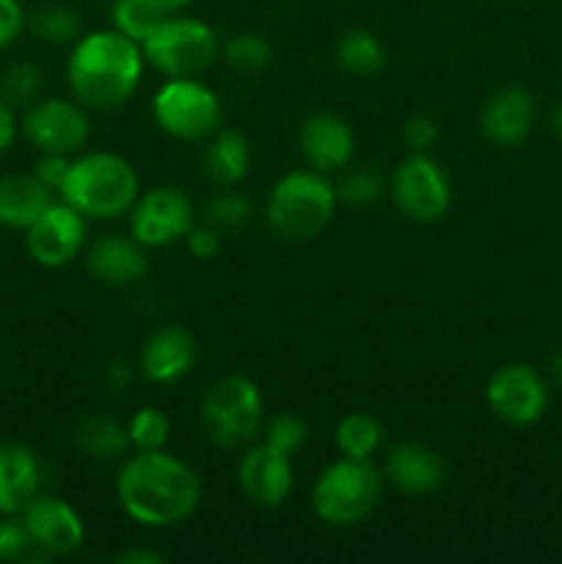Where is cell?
<instances>
[{"label": "cell", "instance_id": "obj_1", "mask_svg": "<svg viewBox=\"0 0 562 564\" xmlns=\"http://www.w3.org/2000/svg\"><path fill=\"white\" fill-rule=\"evenodd\" d=\"M116 499L136 523L165 529L196 512L202 482L187 463L169 452H136L119 468Z\"/></svg>", "mask_w": 562, "mask_h": 564}, {"label": "cell", "instance_id": "obj_2", "mask_svg": "<svg viewBox=\"0 0 562 564\" xmlns=\"http://www.w3.org/2000/svg\"><path fill=\"white\" fill-rule=\"evenodd\" d=\"M141 72V44L110 28L77 39L66 64V80L83 108L116 110L136 94Z\"/></svg>", "mask_w": 562, "mask_h": 564}, {"label": "cell", "instance_id": "obj_3", "mask_svg": "<svg viewBox=\"0 0 562 564\" xmlns=\"http://www.w3.org/2000/svg\"><path fill=\"white\" fill-rule=\"evenodd\" d=\"M58 193L61 202L75 207L86 220H110L130 213L138 198V174L119 154L88 152L72 160Z\"/></svg>", "mask_w": 562, "mask_h": 564}, {"label": "cell", "instance_id": "obj_4", "mask_svg": "<svg viewBox=\"0 0 562 564\" xmlns=\"http://www.w3.org/2000/svg\"><path fill=\"white\" fill-rule=\"evenodd\" d=\"M336 204V187L325 174L314 169L290 171L270 191L268 224L281 240H312L331 224Z\"/></svg>", "mask_w": 562, "mask_h": 564}, {"label": "cell", "instance_id": "obj_5", "mask_svg": "<svg viewBox=\"0 0 562 564\" xmlns=\"http://www.w3.org/2000/svg\"><path fill=\"white\" fill-rule=\"evenodd\" d=\"M380 496L383 474L369 460L342 455L314 482L312 507L331 527H356L380 505Z\"/></svg>", "mask_w": 562, "mask_h": 564}, {"label": "cell", "instance_id": "obj_6", "mask_svg": "<svg viewBox=\"0 0 562 564\" xmlns=\"http://www.w3.org/2000/svg\"><path fill=\"white\" fill-rule=\"evenodd\" d=\"M262 424V394L257 383L242 375H226L215 380L202 397V427L220 449L253 441Z\"/></svg>", "mask_w": 562, "mask_h": 564}, {"label": "cell", "instance_id": "obj_7", "mask_svg": "<svg viewBox=\"0 0 562 564\" xmlns=\"http://www.w3.org/2000/svg\"><path fill=\"white\" fill-rule=\"evenodd\" d=\"M141 53L165 77H198L215 64L220 47L213 28L171 14L143 39Z\"/></svg>", "mask_w": 562, "mask_h": 564}, {"label": "cell", "instance_id": "obj_8", "mask_svg": "<svg viewBox=\"0 0 562 564\" xmlns=\"http://www.w3.org/2000/svg\"><path fill=\"white\" fill-rule=\"evenodd\" d=\"M152 113L160 130L180 141H209L220 127V102L196 77H169L154 91Z\"/></svg>", "mask_w": 562, "mask_h": 564}, {"label": "cell", "instance_id": "obj_9", "mask_svg": "<svg viewBox=\"0 0 562 564\" xmlns=\"http://www.w3.org/2000/svg\"><path fill=\"white\" fill-rule=\"evenodd\" d=\"M391 196L406 218L433 224L444 218L452 204V187L444 169L428 154H411L391 176Z\"/></svg>", "mask_w": 562, "mask_h": 564}, {"label": "cell", "instance_id": "obj_10", "mask_svg": "<svg viewBox=\"0 0 562 564\" xmlns=\"http://www.w3.org/2000/svg\"><path fill=\"white\" fill-rule=\"evenodd\" d=\"M193 229V204L180 187L160 185L138 193L130 207V235L143 248H163L185 240Z\"/></svg>", "mask_w": 562, "mask_h": 564}, {"label": "cell", "instance_id": "obj_11", "mask_svg": "<svg viewBox=\"0 0 562 564\" xmlns=\"http://www.w3.org/2000/svg\"><path fill=\"white\" fill-rule=\"evenodd\" d=\"M485 400L496 419L512 427H527L538 422L549 408V386L543 375L527 364H507L490 375Z\"/></svg>", "mask_w": 562, "mask_h": 564}, {"label": "cell", "instance_id": "obj_12", "mask_svg": "<svg viewBox=\"0 0 562 564\" xmlns=\"http://www.w3.org/2000/svg\"><path fill=\"white\" fill-rule=\"evenodd\" d=\"M88 116L80 102L69 99H42L28 108L22 132L39 152L75 154L88 141Z\"/></svg>", "mask_w": 562, "mask_h": 564}, {"label": "cell", "instance_id": "obj_13", "mask_svg": "<svg viewBox=\"0 0 562 564\" xmlns=\"http://www.w3.org/2000/svg\"><path fill=\"white\" fill-rule=\"evenodd\" d=\"M86 242V218L66 202H53L25 229V248L42 268H64Z\"/></svg>", "mask_w": 562, "mask_h": 564}, {"label": "cell", "instance_id": "obj_14", "mask_svg": "<svg viewBox=\"0 0 562 564\" xmlns=\"http://www.w3.org/2000/svg\"><path fill=\"white\" fill-rule=\"evenodd\" d=\"M22 523H25L33 549L47 556L75 554L86 540V527L75 507L55 496H36L22 510Z\"/></svg>", "mask_w": 562, "mask_h": 564}, {"label": "cell", "instance_id": "obj_15", "mask_svg": "<svg viewBox=\"0 0 562 564\" xmlns=\"http://www.w3.org/2000/svg\"><path fill=\"white\" fill-rule=\"evenodd\" d=\"M237 482H240L242 496L251 505L273 510L281 507L292 494L295 474H292L290 455H281L273 446L259 444L242 455L240 468H237Z\"/></svg>", "mask_w": 562, "mask_h": 564}, {"label": "cell", "instance_id": "obj_16", "mask_svg": "<svg viewBox=\"0 0 562 564\" xmlns=\"http://www.w3.org/2000/svg\"><path fill=\"white\" fill-rule=\"evenodd\" d=\"M353 138L350 124L334 113H314L301 127V154L309 169L320 174L342 171L353 160Z\"/></svg>", "mask_w": 562, "mask_h": 564}, {"label": "cell", "instance_id": "obj_17", "mask_svg": "<svg viewBox=\"0 0 562 564\" xmlns=\"http://www.w3.org/2000/svg\"><path fill=\"white\" fill-rule=\"evenodd\" d=\"M534 124V99L527 88L507 86L496 91L494 97L485 102L483 116H479V127L483 135L496 147H518L527 141Z\"/></svg>", "mask_w": 562, "mask_h": 564}, {"label": "cell", "instance_id": "obj_18", "mask_svg": "<svg viewBox=\"0 0 562 564\" xmlns=\"http://www.w3.org/2000/svg\"><path fill=\"white\" fill-rule=\"evenodd\" d=\"M193 361H196V339L191 330L180 328V325H169V328L154 330L147 339L141 350V375L149 383H176L191 372Z\"/></svg>", "mask_w": 562, "mask_h": 564}, {"label": "cell", "instance_id": "obj_19", "mask_svg": "<svg viewBox=\"0 0 562 564\" xmlns=\"http://www.w3.org/2000/svg\"><path fill=\"white\" fill-rule=\"evenodd\" d=\"M86 268L105 286H132L147 275L149 259L136 237H99L86 253Z\"/></svg>", "mask_w": 562, "mask_h": 564}, {"label": "cell", "instance_id": "obj_20", "mask_svg": "<svg viewBox=\"0 0 562 564\" xmlns=\"http://www.w3.org/2000/svg\"><path fill=\"white\" fill-rule=\"evenodd\" d=\"M386 479L400 494L424 496L444 485L446 468L444 460L430 446L400 444L391 449L389 460H386Z\"/></svg>", "mask_w": 562, "mask_h": 564}, {"label": "cell", "instance_id": "obj_21", "mask_svg": "<svg viewBox=\"0 0 562 564\" xmlns=\"http://www.w3.org/2000/svg\"><path fill=\"white\" fill-rule=\"evenodd\" d=\"M42 468L22 444H0V516H22L39 496Z\"/></svg>", "mask_w": 562, "mask_h": 564}, {"label": "cell", "instance_id": "obj_22", "mask_svg": "<svg viewBox=\"0 0 562 564\" xmlns=\"http://www.w3.org/2000/svg\"><path fill=\"white\" fill-rule=\"evenodd\" d=\"M53 191L36 174L0 176V226L25 231L53 204Z\"/></svg>", "mask_w": 562, "mask_h": 564}, {"label": "cell", "instance_id": "obj_23", "mask_svg": "<svg viewBox=\"0 0 562 564\" xmlns=\"http://www.w3.org/2000/svg\"><path fill=\"white\" fill-rule=\"evenodd\" d=\"M248 169H251V147L242 132L220 130L209 138L207 149H204V174L215 187L229 191V187L240 185Z\"/></svg>", "mask_w": 562, "mask_h": 564}, {"label": "cell", "instance_id": "obj_24", "mask_svg": "<svg viewBox=\"0 0 562 564\" xmlns=\"http://www.w3.org/2000/svg\"><path fill=\"white\" fill-rule=\"evenodd\" d=\"M75 444L91 460H121L130 449L127 427L105 413H86L75 424Z\"/></svg>", "mask_w": 562, "mask_h": 564}, {"label": "cell", "instance_id": "obj_25", "mask_svg": "<svg viewBox=\"0 0 562 564\" xmlns=\"http://www.w3.org/2000/svg\"><path fill=\"white\" fill-rule=\"evenodd\" d=\"M336 61L342 69L353 72V75H375L383 69L386 50L372 33L350 31L336 44Z\"/></svg>", "mask_w": 562, "mask_h": 564}, {"label": "cell", "instance_id": "obj_26", "mask_svg": "<svg viewBox=\"0 0 562 564\" xmlns=\"http://www.w3.org/2000/svg\"><path fill=\"white\" fill-rule=\"evenodd\" d=\"M380 441H383V430H380L378 419H372L369 413H350L336 424V446L345 457L369 460L378 452Z\"/></svg>", "mask_w": 562, "mask_h": 564}, {"label": "cell", "instance_id": "obj_27", "mask_svg": "<svg viewBox=\"0 0 562 564\" xmlns=\"http://www.w3.org/2000/svg\"><path fill=\"white\" fill-rule=\"evenodd\" d=\"M110 17H114L116 31L141 44L143 39L171 14H163V11H158L152 3H147V0H114Z\"/></svg>", "mask_w": 562, "mask_h": 564}, {"label": "cell", "instance_id": "obj_28", "mask_svg": "<svg viewBox=\"0 0 562 564\" xmlns=\"http://www.w3.org/2000/svg\"><path fill=\"white\" fill-rule=\"evenodd\" d=\"M336 202L347 204V207H367V204L378 202L383 193V180H380L378 169L372 165H353V169H342L339 182H336Z\"/></svg>", "mask_w": 562, "mask_h": 564}, {"label": "cell", "instance_id": "obj_29", "mask_svg": "<svg viewBox=\"0 0 562 564\" xmlns=\"http://www.w3.org/2000/svg\"><path fill=\"white\" fill-rule=\"evenodd\" d=\"M33 33L47 44H69L80 39V17L69 6H44L36 11L31 22Z\"/></svg>", "mask_w": 562, "mask_h": 564}, {"label": "cell", "instance_id": "obj_30", "mask_svg": "<svg viewBox=\"0 0 562 564\" xmlns=\"http://www.w3.org/2000/svg\"><path fill=\"white\" fill-rule=\"evenodd\" d=\"M127 435H130V446L136 452H158L169 441L171 419L158 408H141L127 422Z\"/></svg>", "mask_w": 562, "mask_h": 564}, {"label": "cell", "instance_id": "obj_31", "mask_svg": "<svg viewBox=\"0 0 562 564\" xmlns=\"http://www.w3.org/2000/svg\"><path fill=\"white\" fill-rule=\"evenodd\" d=\"M248 220H251V204L242 193H220L204 209V224L224 237L246 229Z\"/></svg>", "mask_w": 562, "mask_h": 564}, {"label": "cell", "instance_id": "obj_32", "mask_svg": "<svg viewBox=\"0 0 562 564\" xmlns=\"http://www.w3.org/2000/svg\"><path fill=\"white\" fill-rule=\"evenodd\" d=\"M42 91V72L28 61H17L0 75V99L11 108L17 105H31Z\"/></svg>", "mask_w": 562, "mask_h": 564}, {"label": "cell", "instance_id": "obj_33", "mask_svg": "<svg viewBox=\"0 0 562 564\" xmlns=\"http://www.w3.org/2000/svg\"><path fill=\"white\" fill-rule=\"evenodd\" d=\"M224 58L242 75H257L270 64V44L257 33H237L226 42Z\"/></svg>", "mask_w": 562, "mask_h": 564}, {"label": "cell", "instance_id": "obj_34", "mask_svg": "<svg viewBox=\"0 0 562 564\" xmlns=\"http://www.w3.org/2000/svg\"><path fill=\"white\" fill-rule=\"evenodd\" d=\"M309 438V427L301 416H292V413H279L268 422L264 427V444L273 446L281 455H295Z\"/></svg>", "mask_w": 562, "mask_h": 564}, {"label": "cell", "instance_id": "obj_35", "mask_svg": "<svg viewBox=\"0 0 562 564\" xmlns=\"http://www.w3.org/2000/svg\"><path fill=\"white\" fill-rule=\"evenodd\" d=\"M28 549H33V545L22 518L17 521V516H3V521H0V562L20 560Z\"/></svg>", "mask_w": 562, "mask_h": 564}, {"label": "cell", "instance_id": "obj_36", "mask_svg": "<svg viewBox=\"0 0 562 564\" xmlns=\"http://www.w3.org/2000/svg\"><path fill=\"white\" fill-rule=\"evenodd\" d=\"M402 141H406L411 154H428L433 149V143L439 141V127L428 116H413L402 127Z\"/></svg>", "mask_w": 562, "mask_h": 564}, {"label": "cell", "instance_id": "obj_37", "mask_svg": "<svg viewBox=\"0 0 562 564\" xmlns=\"http://www.w3.org/2000/svg\"><path fill=\"white\" fill-rule=\"evenodd\" d=\"M69 154H53V152H42V158L36 160L33 165V174L50 187V191H61L66 180V171H69Z\"/></svg>", "mask_w": 562, "mask_h": 564}, {"label": "cell", "instance_id": "obj_38", "mask_svg": "<svg viewBox=\"0 0 562 564\" xmlns=\"http://www.w3.org/2000/svg\"><path fill=\"white\" fill-rule=\"evenodd\" d=\"M25 28V11L20 0H0V50L17 42Z\"/></svg>", "mask_w": 562, "mask_h": 564}, {"label": "cell", "instance_id": "obj_39", "mask_svg": "<svg viewBox=\"0 0 562 564\" xmlns=\"http://www.w3.org/2000/svg\"><path fill=\"white\" fill-rule=\"evenodd\" d=\"M220 240H224V235H218V231H215L213 226H207V224L193 226V229L187 231V237H185L187 251H191L196 259L218 257Z\"/></svg>", "mask_w": 562, "mask_h": 564}, {"label": "cell", "instance_id": "obj_40", "mask_svg": "<svg viewBox=\"0 0 562 564\" xmlns=\"http://www.w3.org/2000/svg\"><path fill=\"white\" fill-rule=\"evenodd\" d=\"M14 135H17L14 108H11V105H6L3 99H0V154L9 152V147L14 143Z\"/></svg>", "mask_w": 562, "mask_h": 564}, {"label": "cell", "instance_id": "obj_41", "mask_svg": "<svg viewBox=\"0 0 562 564\" xmlns=\"http://www.w3.org/2000/svg\"><path fill=\"white\" fill-rule=\"evenodd\" d=\"M119 562L125 564H160L163 560H160L158 554H152V551H127V554L119 556Z\"/></svg>", "mask_w": 562, "mask_h": 564}, {"label": "cell", "instance_id": "obj_42", "mask_svg": "<svg viewBox=\"0 0 562 564\" xmlns=\"http://www.w3.org/2000/svg\"><path fill=\"white\" fill-rule=\"evenodd\" d=\"M147 3H152L154 9L163 11V14H174V11L185 9V6H191L193 0H147Z\"/></svg>", "mask_w": 562, "mask_h": 564}, {"label": "cell", "instance_id": "obj_43", "mask_svg": "<svg viewBox=\"0 0 562 564\" xmlns=\"http://www.w3.org/2000/svg\"><path fill=\"white\" fill-rule=\"evenodd\" d=\"M549 372H551V378L556 380V383H562V347L554 352V356H551Z\"/></svg>", "mask_w": 562, "mask_h": 564}, {"label": "cell", "instance_id": "obj_44", "mask_svg": "<svg viewBox=\"0 0 562 564\" xmlns=\"http://www.w3.org/2000/svg\"><path fill=\"white\" fill-rule=\"evenodd\" d=\"M551 121H554V132L560 135V141H562V102L554 108V119Z\"/></svg>", "mask_w": 562, "mask_h": 564}]
</instances>
